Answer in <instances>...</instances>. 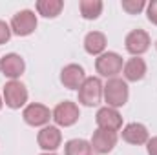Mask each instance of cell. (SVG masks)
I'll use <instances>...</instances> for the list:
<instances>
[{"instance_id": "11", "label": "cell", "mask_w": 157, "mask_h": 155, "mask_svg": "<svg viewBox=\"0 0 157 155\" xmlns=\"http://www.w3.org/2000/svg\"><path fill=\"white\" fill-rule=\"evenodd\" d=\"M95 122L101 130H108V131H119L122 128V117L117 110L113 108H101L95 115Z\"/></svg>"}, {"instance_id": "1", "label": "cell", "mask_w": 157, "mask_h": 155, "mask_svg": "<svg viewBox=\"0 0 157 155\" xmlns=\"http://www.w3.org/2000/svg\"><path fill=\"white\" fill-rule=\"evenodd\" d=\"M102 95H104V100L108 102V108H121L128 102V84L122 80V78H110L106 82V86L102 88Z\"/></svg>"}, {"instance_id": "20", "label": "cell", "mask_w": 157, "mask_h": 155, "mask_svg": "<svg viewBox=\"0 0 157 155\" xmlns=\"http://www.w3.org/2000/svg\"><path fill=\"white\" fill-rule=\"evenodd\" d=\"M146 7V4L143 0H122V9L128 15H137Z\"/></svg>"}, {"instance_id": "5", "label": "cell", "mask_w": 157, "mask_h": 155, "mask_svg": "<svg viewBox=\"0 0 157 155\" xmlns=\"http://www.w3.org/2000/svg\"><path fill=\"white\" fill-rule=\"evenodd\" d=\"M4 102L11 110H18L28 102V89L18 80H9L4 86Z\"/></svg>"}, {"instance_id": "15", "label": "cell", "mask_w": 157, "mask_h": 155, "mask_svg": "<svg viewBox=\"0 0 157 155\" xmlns=\"http://www.w3.org/2000/svg\"><path fill=\"white\" fill-rule=\"evenodd\" d=\"M124 78L130 82H137L141 78H144L146 75V62L141 57H133L124 64Z\"/></svg>"}, {"instance_id": "23", "label": "cell", "mask_w": 157, "mask_h": 155, "mask_svg": "<svg viewBox=\"0 0 157 155\" xmlns=\"http://www.w3.org/2000/svg\"><path fill=\"white\" fill-rule=\"evenodd\" d=\"M148 146V155H157V137H152V139H148V142H146Z\"/></svg>"}, {"instance_id": "8", "label": "cell", "mask_w": 157, "mask_h": 155, "mask_svg": "<svg viewBox=\"0 0 157 155\" xmlns=\"http://www.w3.org/2000/svg\"><path fill=\"white\" fill-rule=\"evenodd\" d=\"M124 46H126L128 53H132L133 57H139V55L148 51V47H150V35L144 29H133V31H130L126 35Z\"/></svg>"}, {"instance_id": "19", "label": "cell", "mask_w": 157, "mask_h": 155, "mask_svg": "<svg viewBox=\"0 0 157 155\" xmlns=\"http://www.w3.org/2000/svg\"><path fill=\"white\" fill-rule=\"evenodd\" d=\"M102 13V2L101 0H82L80 2V15L86 20H95Z\"/></svg>"}, {"instance_id": "6", "label": "cell", "mask_w": 157, "mask_h": 155, "mask_svg": "<svg viewBox=\"0 0 157 155\" xmlns=\"http://www.w3.org/2000/svg\"><path fill=\"white\" fill-rule=\"evenodd\" d=\"M78 117H80L78 106L75 102H71V100H64V102L57 104L55 110H53V120L59 126H64V128L73 126L78 120Z\"/></svg>"}, {"instance_id": "16", "label": "cell", "mask_w": 157, "mask_h": 155, "mask_svg": "<svg viewBox=\"0 0 157 155\" xmlns=\"http://www.w3.org/2000/svg\"><path fill=\"white\" fill-rule=\"evenodd\" d=\"M84 49L90 55H102V51L106 49V37L101 31H90L84 39Z\"/></svg>"}, {"instance_id": "2", "label": "cell", "mask_w": 157, "mask_h": 155, "mask_svg": "<svg viewBox=\"0 0 157 155\" xmlns=\"http://www.w3.org/2000/svg\"><path fill=\"white\" fill-rule=\"evenodd\" d=\"M124 64H122V57L119 53H113V51H108V53H102L97 57L95 60V70L99 75L108 78H115L122 71Z\"/></svg>"}, {"instance_id": "25", "label": "cell", "mask_w": 157, "mask_h": 155, "mask_svg": "<svg viewBox=\"0 0 157 155\" xmlns=\"http://www.w3.org/2000/svg\"><path fill=\"white\" fill-rule=\"evenodd\" d=\"M42 155H55V153H42Z\"/></svg>"}, {"instance_id": "17", "label": "cell", "mask_w": 157, "mask_h": 155, "mask_svg": "<svg viewBox=\"0 0 157 155\" xmlns=\"http://www.w3.org/2000/svg\"><path fill=\"white\" fill-rule=\"evenodd\" d=\"M62 9H64V2L62 0H39L37 2V11L44 18L59 17Z\"/></svg>"}, {"instance_id": "3", "label": "cell", "mask_w": 157, "mask_h": 155, "mask_svg": "<svg viewBox=\"0 0 157 155\" xmlns=\"http://www.w3.org/2000/svg\"><path fill=\"white\" fill-rule=\"evenodd\" d=\"M102 82L97 77H88L78 88V102L84 106H97L102 99Z\"/></svg>"}, {"instance_id": "14", "label": "cell", "mask_w": 157, "mask_h": 155, "mask_svg": "<svg viewBox=\"0 0 157 155\" xmlns=\"http://www.w3.org/2000/svg\"><path fill=\"white\" fill-rule=\"evenodd\" d=\"M148 139H150V137H148V130H146V126L141 124V122H130V124H126L124 130H122V141H126L128 144L139 146V144L148 142Z\"/></svg>"}, {"instance_id": "10", "label": "cell", "mask_w": 157, "mask_h": 155, "mask_svg": "<svg viewBox=\"0 0 157 155\" xmlns=\"http://www.w3.org/2000/svg\"><path fill=\"white\" fill-rule=\"evenodd\" d=\"M24 70H26V62L17 53H7L0 59V71L11 80H17L24 73Z\"/></svg>"}, {"instance_id": "12", "label": "cell", "mask_w": 157, "mask_h": 155, "mask_svg": "<svg viewBox=\"0 0 157 155\" xmlns=\"http://www.w3.org/2000/svg\"><path fill=\"white\" fill-rule=\"evenodd\" d=\"M37 142L44 152H55L62 142V133L57 126H44L37 135Z\"/></svg>"}, {"instance_id": "18", "label": "cell", "mask_w": 157, "mask_h": 155, "mask_svg": "<svg viewBox=\"0 0 157 155\" xmlns=\"http://www.w3.org/2000/svg\"><path fill=\"white\" fill-rule=\"evenodd\" d=\"M91 144L84 139H71L64 144V155H91Z\"/></svg>"}, {"instance_id": "13", "label": "cell", "mask_w": 157, "mask_h": 155, "mask_svg": "<svg viewBox=\"0 0 157 155\" xmlns=\"http://www.w3.org/2000/svg\"><path fill=\"white\" fill-rule=\"evenodd\" d=\"M86 80V73L84 68L78 64H68L62 68L60 71V82L64 84V88L68 89H78Z\"/></svg>"}, {"instance_id": "22", "label": "cell", "mask_w": 157, "mask_h": 155, "mask_svg": "<svg viewBox=\"0 0 157 155\" xmlns=\"http://www.w3.org/2000/svg\"><path fill=\"white\" fill-rule=\"evenodd\" d=\"M9 39H11V28L4 20H0V46L6 44Z\"/></svg>"}, {"instance_id": "7", "label": "cell", "mask_w": 157, "mask_h": 155, "mask_svg": "<svg viewBox=\"0 0 157 155\" xmlns=\"http://www.w3.org/2000/svg\"><path fill=\"white\" fill-rule=\"evenodd\" d=\"M22 117L26 120V124L37 128V126H46L49 122V119H53V113L49 112V108H46L44 104H39V102H31L24 108L22 112Z\"/></svg>"}, {"instance_id": "24", "label": "cell", "mask_w": 157, "mask_h": 155, "mask_svg": "<svg viewBox=\"0 0 157 155\" xmlns=\"http://www.w3.org/2000/svg\"><path fill=\"white\" fill-rule=\"evenodd\" d=\"M2 104H4V100H2V97H0V110H2Z\"/></svg>"}, {"instance_id": "21", "label": "cell", "mask_w": 157, "mask_h": 155, "mask_svg": "<svg viewBox=\"0 0 157 155\" xmlns=\"http://www.w3.org/2000/svg\"><path fill=\"white\" fill-rule=\"evenodd\" d=\"M146 17L152 24L157 26V0H152L148 6H146Z\"/></svg>"}, {"instance_id": "4", "label": "cell", "mask_w": 157, "mask_h": 155, "mask_svg": "<svg viewBox=\"0 0 157 155\" xmlns=\"http://www.w3.org/2000/svg\"><path fill=\"white\" fill-rule=\"evenodd\" d=\"M37 29V15L31 9H22L11 18V31L18 37H28Z\"/></svg>"}, {"instance_id": "9", "label": "cell", "mask_w": 157, "mask_h": 155, "mask_svg": "<svg viewBox=\"0 0 157 155\" xmlns=\"http://www.w3.org/2000/svg\"><path fill=\"white\" fill-rule=\"evenodd\" d=\"M91 150H95L97 153H108L115 148L117 144V133L115 131H108V130H101L97 128L93 131V137H91Z\"/></svg>"}]
</instances>
